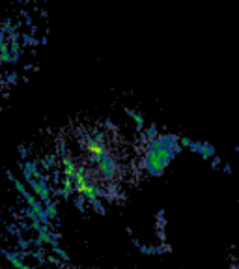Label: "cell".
<instances>
[{
    "mask_svg": "<svg viewBox=\"0 0 239 269\" xmlns=\"http://www.w3.org/2000/svg\"><path fill=\"white\" fill-rule=\"evenodd\" d=\"M176 154L172 152H166L159 146L157 142V137L152 138L150 142H146V152H144V161H142V168L150 174V176L157 177L161 176L168 165L174 161Z\"/></svg>",
    "mask_w": 239,
    "mask_h": 269,
    "instance_id": "1",
    "label": "cell"
},
{
    "mask_svg": "<svg viewBox=\"0 0 239 269\" xmlns=\"http://www.w3.org/2000/svg\"><path fill=\"white\" fill-rule=\"evenodd\" d=\"M189 148L193 150V152H198V154H202V157H213L215 155V148L211 146V144L208 142H191V146Z\"/></svg>",
    "mask_w": 239,
    "mask_h": 269,
    "instance_id": "2",
    "label": "cell"
}]
</instances>
